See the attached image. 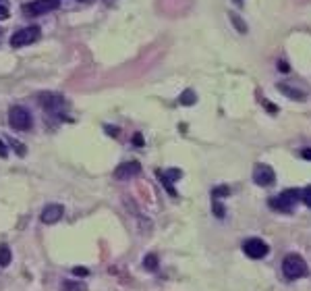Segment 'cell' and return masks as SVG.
Segmentation results:
<instances>
[{
    "instance_id": "cell-1",
    "label": "cell",
    "mask_w": 311,
    "mask_h": 291,
    "mask_svg": "<svg viewBox=\"0 0 311 291\" xmlns=\"http://www.w3.org/2000/svg\"><path fill=\"white\" fill-rule=\"evenodd\" d=\"M299 198H301L299 189H286V191L270 198V206L274 210H280V212H291L295 208V204L299 202Z\"/></svg>"
},
{
    "instance_id": "cell-2",
    "label": "cell",
    "mask_w": 311,
    "mask_h": 291,
    "mask_svg": "<svg viewBox=\"0 0 311 291\" xmlns=\"http://www.w3.org/2000/svg\"><path fill=\"white\" fill-rule=\"evenodd\" d=\"M282 271H284L286 279H301V277L307 275V262L299 254H291V256L284 258Z\"/></svg>"
},
{
    "instance_id": "cell-3",
    "label": "cell",
    "mask_w": 311,
    "mask_h": 291,
    "mask_svg": "<svg viewBox=\"0 0 311 291\" xmlns=\"http://www.w3.org/2000/svg\"><path fill=\"white\" fill-rule=\"evenodd\" d=\"M9 123L17 131H27V129H31L33 119H31V113H29L27 108H23V106H13L9 110Z\"/></svg>"
},
{
    "instance_id": "cell-4",
    "label": "cell",
    "mask_w": 311,
    "mask_h": 291,
    "mask_svg": "<svg viewBox=\"0 0 311 291\" xmlns=\"http://www.w3.org/2000/svg\"><path fill=\"white\" fill-rule=\"evenodd\" d=\"M37 38H40V27L37 25L19 29L17 34L11 36V46L13 48H23V46H27V44H33Z\"/></svg>"
},
{
    "instance_id": "cell-5",
    "label": "cell",
    "mask_w": 311,
    "mask_h": 291,
    "mask_svg": "<svg viewBox=\"0 0 311 291\" xmlns=\"http://www.w3.org/2000/svg\"><path fill=\"white\" fill-rule=\"evenodd\" d=\"M243 252H245L249 258H253V260H259L263 256H268L270 248H268V243H265V241L253 237V239H247L245 243H243Z\"/></svg>"
},
{
    "instance_id": "cell-6",
    "label": "cell",
    "mask_w": 311,
    "mask_h": 291,
    "mask_svg": "<svg viewBox=\"0 0 311 291\" xmlns=\"http://www.w3.org/2000/svg\"><path fill=\"white\" fill-rule=\"evenodd\" d=\"M253 181H255L259 187L274 185V181H276V173H274V169L268 167V165H257L255 171H253Z\"/></svg>"
},
{
    "instance_id": "cell-7",
    "label": "cell",
    "mask_w": 311,
    "mask_h": 291,
    "mask_svg": "<svg viewBox=\"0 0 311 291\" xmlns=\"http://www.w3.org/2000/svg\"><path fill=\"white\" fill-rule=\"evenodd\" d=\"M62 214H64V208L60 204H50L42 210L40 218H42V222H46V225H54V222H58L62 218Z\"/></svg>"
},
{
    "instance_id": "cell-8",
    "label": "cell",
    "mask_w": 311,
    "mask_h": 291,
    "mask_svg": "<svg viewBox=\"0 0 311 291\" xmlns=\"http://www.w3.org/2000/svg\"><path fill=\"white\" fill-rule=\"evenodd\" d=\"M60 0H35L29 7H25V11L33 13V15H42V13H50L54 9H58Z\"/></svg>"
},
{
    "instance_id": "cell-9",
    "label": "cell",
    "mask_w": 311,
    "mask_h": 291,
    "mask_svg": "<svg viewBox=\"0 0 311 291\" xmlns=\"http://www.w3.org/2000/svg\"><path fill=\"white\" fill-rule=\"evenodd\" d=\"M141 173V165L137 160H131V163H123L116 171H114V177L116 179H131Z\"/></svg>"
},
{
    "instance_id": "cell-10",
    "label": "cell",
    "mask_w": 311,
    "mask_h": 291,
    "mask_svg": "<svg viewBox=\"0 0 311 291\" xmlns=\"http://www.w3.org/2000/svg\"><path fill=\"white\" fill-rule=\"evenodd\" d=\"M40 102L44 108H48V110H60L64 106V98L58 96V94H52V92H46V94H40Z\"/></svg>"
},
{
    "instance_id": "cell-11",
    "label": "cell",
    "mask_w": 311,
    "mask_h": 291,
    "mask_svg": "<svg viewBox=\"0 0 311 291\" xmlns=\"http://www.w3.org/2000/svg\"><path fill=\"white\" fill-rule=\"evenodd\" d=\"M278 92L286 94L288 98H293V100H299V102L307 98V94H305V92H301V89H295V87H291L288 83H280V85H278Z\"/></svg>"
},
{
    "instance_id": "cell-12",
    "label": "cell",
    "mask_w": 311,
    "mask_h": 291,
    "mask_svg": "<svg viewBox=\"0 0 311 291\" xmlns=\"http://www.w3.org/2000/svg\"><path fill=\"white\" fill-rule=\"evenodd\" d=\"M60 289L62 291H87V287H85V283H75V281H62V285H60Z\"/></svg>"
},
{
    "instance_id": "cell-13",
    "label": "cell",
    "mask_w": 311,
    "mask_h": 291,
    "mask_svg": "<svg viewBox=\"0 0 311 291\" xmlns=\"http://www.w3.org/2000/svg\"><path fill=\"white\" fill-rule=\"evenodd\" d=\"M11 258H13L11 248H9L7 243H3V245H0V266H9L11 264Z\"/></svg>"
},
{
    "instance_id": "cell-14",
    "label": "cell",
    "mask_w": 311,
    "mask_h": 291,
    "mask_svg": "<svg viewBox=\"0 0 311 291\" xmlns=\"http://www.w3.org/2000/svg\"><path fill=\"white\" fill-rule=\"evenodd\" d=\"M181 104H185V106L195 104V92L193 89H185V92L181 94Z\"/></svg>"
},
{
    "instance_id": "cell-15",
    "label": "cell",
    "mask_w": 311,
    "mask_h": 291,
    "mask_svg": "<svg viewBox=\"0 0 311 291\" xmlns=\"http://www.w3.org/2000/svg\"><path fill=\"white\" fill-rule=\"evenodd\" d=\"M143 266L147 271H156V268H158V258H156V254H147L143 260Z\"/></svg>"
},
{
    "instance_id": "cell-16",
    "label": "cell",
    "mask_w": 311,
    "mask_h": 291,
    "mask_svg": "<svg viewBox=\"0 0 311 291\" xmlns=\"http://www.w3.org/2000/svg\"><path fill=\"white\" fill-rule=\"evenodd\" d=\"M230 21H232V25L239 29V34H247V25L243 23V19L239 15H230Z\"/></svg>"
},
{
    "instance_id": "cell-17",
    "label": "cell",
    "mask_w": 311,
    "mask_h": 291,
    "mask_svg": "<svg viewBox=\"0 0 311 291\" xmlns=\"http://www.w3.org/2000/svg\"><path fill=\"white\" fill-rule=\"evenodd\" d=\"M301 200H303V202H305V204L311 208V185H309V187H305V189L301 191Z\"/></svg>"
},
{
    "instance_id": "cell-18",
    "label": "cell",
    "mask_w": 311,
    "mask_h": 291,
    "mask_svg": "<svg viewBox=\"0 0 311 291\" xmlns=\"http://www.w3.org/2000/svg\"><path fill=\"white\" fill-rule=\"evenodd\" d=\"M278 71H280V73H288V71H291V67H288V62L280 60V62H278Z\"/></svg>"
},
{
    "instance_id": "cell-19",
    "label": "cell",
    "mask_w": 311,
    "mask_h": 291,
    "mask_svg": "<svg viewBox=\"0 0 311 291\" xmlns=\"http://www.w3.org/2000/svg\"><path fill=\"white\" fill-rule=\"evenodd\" d=\"M301 158H305V160H311V148H305V150H301Z\"/></svg>"
},
{
    "instance_id": "cell-20",
    "label": "cell",
    "mask_w": 311,
    "mask_h": 291,
    "mask_svg": "<svg viewBox=\"0 0 311 291\" xmlns=\"http://www.w3.org/2000/svg\"><path fill=\"white\" fill-rule=\"evenodd\" d=\"M7 154H9L7 152V146L3 144V140H0V158H7Z\"/></svg>"
},
{
    "instance_id": "cell-21",
    "label": "cell",
    "mask_w": 311,
    "mask_h": 291,
    "mask_svg": "<svg viewBox=\"0 0 311 291\" xmlns=\"http://www.w3.org/2000/svg\"><path fill=\"white\" fill-rule=\"evenodd\" d=\"M73 273H75V275H79V277H85V275H87L85 268H73Z\"/></svg>"
},
{
    "instance_id": "cell-22",
    "label": "cell",
    "mask_w": 311,
    "mask_h": 291,
    "mask_svg": "<svg viewBox=\"0 0 311 291\" xmlns=\"http://www.w3.org/2000/svg\"><path fill=\"white\" fill-rule=\"evenodd\" d=\"M0 19H7V9L0 7Z\"/></svg>"
},
{
    "instance_id": "cell-23",
    "label": "cell",
    "mask_w": 311,
    "mask_h": 291,
    "mask_svg": "<svg viewBox=\"0 0 311 291\" xmlns=\"http://www.w3.org/2000/svg\"><path fill=\"white\" fill-rule=\"evenodd\" d=\"M263 106L268 108V110H272V113H276V106H272V104H268V102H263Z\"/></svg>"
},
{
    "instance_id": "cell-24",
    "label": "cell",
    "mask_w": 311,
    "mask_h": 291,
    "mask_svg": "<svg viewBox=\"0 0 311 291\" xmlns=\"http://www.w3.org/2000/svg\"><path fill=\"white\" fill-rule=\"evenodd\" d=\"M135 144H139V146L143 144V140H141V136H135Z\"/></svg>"
},
{
    "instance_id": "cell-25",
    "label": "cell",
    "mask_w": 311,
    "mask_h": 291,
    "mask_svg": "<svg viewBox=\"0 0 311 291\" xmlns=\"http://www.w3.org/2000/svg\"><path fill=\"white\" fill-rule=\"evenodd\" d=\"M235 3H237V5H243V0H235Z\"/></svg>"
}]
</instances>
